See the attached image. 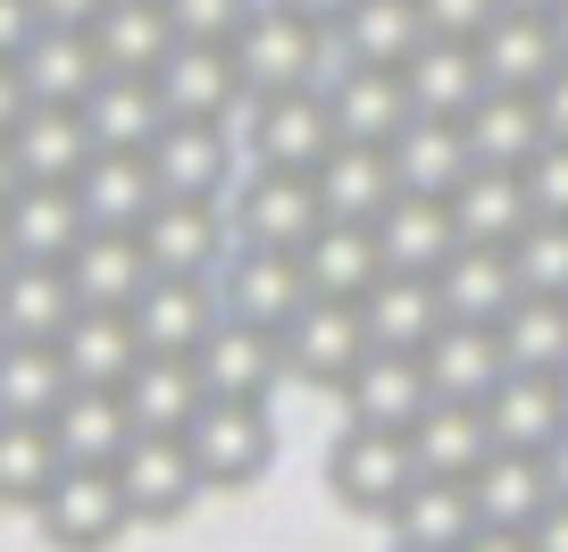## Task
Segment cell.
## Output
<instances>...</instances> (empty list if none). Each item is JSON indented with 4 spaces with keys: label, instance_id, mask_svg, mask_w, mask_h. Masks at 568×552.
Segmentation results:
<instances>
[{
    "label": "cell",
    "instance_id": "obj_43",
    "mask_svg": "<svg viewBox=\"0 0 568 552\" xmlns=\"http://www.w3.org/2000/svg\"><path fill=\"white\" fill-rule=\"evenodd\" d=\"M393 193H402V184H393V151H385V143H335V151L318 160V201H326V218H359V227H368Z\"/></svg>",
    "mask_w": 568,
    "mask_h": 552
},
{
    "label": "cell",
    "instance_id": "obj_20",
    "mask_svg": "<svg viewBox=\"0 0 568 552\" xmlns=\"http://www.w3.org/2000/svg\"><path fill=\"white\" fill-rule=\"evenodd\" d=\"M359 327H368L376 352H426V343L444 335V293H435V277H376L368 293H359Z\"/></svg>",
    "mask_w": 568,
    "mask_h": 552
},
{
    "label": "cell",
    "instance_id": "obj_36",
    "mask_svg": "<svg viewBox=\"0 0 568 552\" xmlns=\"http://www.w3.org/2000/svg\"><path fill=\"white\" fill-rule=\"evenodd\" d=\"M201 402H210V385H201V360L151 352L134 377H125V410H134V428H142V435H184Z\"/></svg>",
    "mask_w": 568,
    "mask_h": 552
},
{
    "label": "cell",
    "instance_id": "obj_52",
    "mask_svg": "<svg viewBox=\"0 0 568 552\" xmlns=\"http://www.w3.org/2000/svg\"><path fill=\"white\" fill-rule=\"evenodd\" d=\"M34 109V92H26V76H18V59H0V143L18 134V118Z\"/></svg>",
    "mask_w": 568,
    "mask_h": 552
},
{
    "label": "cell",
    "instance_id": "obj_41",
    "mask_svg": "<svg viewBox=\"0 0 568 552\" xmlns=\"http://www.w3.org/2000/svg\"><path fill=\"white\" fill-rule=\"evenodd\" d=\"M477 51H485L494 92H535L551 68H560V34H551V18H535V9H501Z\"/></svg>",
    "mask_w": 568,
    "mask_h": 552
},
{
    "label": "cell",
    "instance_id": "obj_16",
    "mask_svg": "<svg viewBox=\"0 0 568 552\" xmlns=\"http://www.w3.org/2000/svg\"><path fill=\"white\" fill-rule=\"evenodd\" d=\"M426 410H435V385H426L418 352H368L359 377L343 385V419L352 428H418Z\"/></svg>",
    "mask_w": 568,
    "mask_h": 552
},
{
    "label": "cell",
    "instance_id": "obj_35",
    "mask_svg": "<svg viewBox=\"0 0 568 552\" xmlns=\"http://www.w3.org/2000/svg\"><path fill=\"white\" fill-rule=\"evenodd\" d=\"M75 201H84L92 227H118V234H142V218L160 210V177H151V160L142 151H101V160L84 168V184H75Z\"/></svg>",
    "mask_w": 568,
    "mask_h": 552
},
{
    "label": "cell",
    "instance_id": "obj_60",
    "mask_svg": "<svg viewBox=\"0 0 568 552\" xmlns=\"http://www.w3.org/2000/svg\"><path fill=\"white\" fill-rule=\"evenodd\" d=\"M551 34H560V59H568V0L551 9Z\"/></svg>",
    "mask_w": 568,
    "mask_h": 552
},
{
    "label": "cell",
    "instance_id": "obj_56",
    "mask_svg": "<svg viewBox=\"0 0 568 552\" xmlns=\"http://www.w3.org/2000/svg\"><path fill=\"white\" fill-rule=\"evenodd\" d=\"M527 535H535V552H568V502H551V511L535 519Z\"/></svg>",
    "mask_w": 568,
    "mask_h": 552
},
{
    "label": "cell",
    "instance_id": "obj_62",
    "mask_svg": "<svg viewBox=\"0 0 568 552\" xmlns=\"http://www.w3.org/2000/svg\"><path fill=\"white\" fill-rule=\"evenodd\" d=\"M9 268H18V243H9V227H0V277H9Z\"/></svg>",
    "mask_w": 568,
    "mask_h": 552
},
{
    "label": "cell",
    "instance_id": "obj_27",
    "mask_svg": "<svg viewBox=\"0 0 568 552\" xmlns=\"http://www.w3.org/2000/svg\"><path fill=\"white\" fill-rule=\"evenodd\" d=\"M84 34H92V51H101L109 76H160V59L184 42L176 18H168V0H109Z\"/></svg>",
    "mask_w": 568,
    "mask_h": 552
},
{
    "label": "cell",
    "instance_id": "obj_17",
    "mask_svg": "<svg viewBox=\"0 0 568 552\" xmlns=\"http://www.w3.org/2000/svg\"><path fill=\"white\" fill-rule=\"evenodd\" d=\"M193 360H201V385L217 402H267L284 385V343L267 327H243V319H217V335Z\"/></svg>",
    "mask_w": 568,
    "mask_h": 552
},
{
    "label": "cell",
    "instance_id": "obj_53",
    "mask_svg": "<svg viewBox=\"0 0 568 552\" xmlns=\"http://www.w3.org/2000/svg\"><path fill=\"white\" fill-rule=\"evenodd\" d=\"M535 101H544V126H551V143H568V59L535 84Z\"/></svg>",
    "mask_w": 568,
    "mask_h": 552
},
{
    "label": "cell",
    "instance_id": "obj_23",
    "mask_svg": "<svg viewBox=\"0 0 568 552\" xmlns=\"http://www.w3.org/2000/svg\"><path fill=\"white\" fill-rule=\"evenodd\" d=\"M18 76H26V92L34 101H51V109H84L92 92H101V51H92V34L84 26H42L34 42L18 51Z\"/></svg>",
    "mask_w": 568,
    "mask_h": 552
},
{
    "label": "cell",
    "instance_id": "obj_6",
    "mask_svg": "<svg viewBox=\"0 0 568 552\" xmlns=\"http://www.w3.org/2000/svg\"><path fill=\"white\" fill-rule=\"evenodd\" d=\"M234 243H267V251H302L310 234L326 227L318 177H293V168H251L243 184L226 193Z\"/></svg>",
    "mask_w": 568,
    "mask_h": 552
},
{
    "label": "cell",
    "instance_id": "obj_9",
    "mask_svg": "<svg viewBox=\"0 0 568 552\" xmlns=\"http://www.w3.org/2000/svg\"><path fill=\"white\" fill-rule=\"evenodd\" d=\"M151 177H160V193L168 201H226L234 184V134L226 126H201V118H168V134L151 151Z\"/></svg>",
    "mask_w": 568,
    "mask_h": 552
},
{
    "label": "cell",
    "instance_id": "obj_18",
    "mask_svg": "<svg viewBox=\"0 0 568 552\" xmlns=\"http://www.w3.org/2000/svg\"><path fill=\"white\" fill-rule=\"evenodd\" d=\"M9 151H18V177H26V184H84V168L101 160L84 109H51V101H34V109L18 118Z\"/></svg>",
    "mask_w": 568,
    "mask_h": 552
},
{
    "label": "cell",
    "instance_id": "obj_34",
    "mask_svg": "<svg viewBox=\"0 0 568 552\" xmlns=\"http://www.w3.org/2000/svg\"><path fill=\"white\" fill-rule=\"evenodd\" d=\"M452 218H460V243H501L510 251L518 234L535 227L527 168H468V184L452 193Z\"/></svg>",
    "mask_w": 568,
    "mask_h": 552
},
{
    "label": "cell",
    "instance_id": "obj_29",
    "mask_svg": "<svg viewBox=\"0 0 568 552\" xmlns=\"http://www.w3.org/2000/svg\"><path fill=\"white\" fill-rule=\"evenodd\" d=\"M426 385H435V402H485V393L510 377V352H501V327H460L452 319L444 335L426 343Z\"/></svg>",
    "mask_w": 568,
    "mask_h": 552
},
{
    "label": "cell",
    "instance_id": "obj_64",
    "mask_svg": "<svg viewBox=\"0 0 568 552\" xmlns=\"http://www.w3.org/2000/svg\"><path fill=\"white\" fill-rule=\"evenodd\" d=\"M0 343H9V327H0Z\"/></svg>",
    "mask_w": 568,
    "mask_h": 552
},
{
    "label": "cell",
    "instance_id": "obj_8",
    "mask_svg": "<svg viewBox=\"0 0 568 552\" xmlns=\"http://www.w3.org/2000/svg\"><path fill=\"white\" fill-rule=\"evenodd\" d=\"M217 302H226V319H243V327H267V335H284V327H293V310L310 302L302 251L234 243V251H226V268H217Z\"/></svg>",
    "mask_w": 568,
    "mask_h": 552
},
{
    "label": "cell",
    "instance_id": "obj_49",
    "mask_svg": "<svg viewBox=\"0 0 568 552\" xmlns=\"http://www.w3.org/2000/svg\"><path fill=\"white\" fill-rule=\"evenodd\" d=\"M418 18L435 42H485L501 18V0H418Z\"/></svg>",
    "mask_w": 568,
    "mask_h": 552
},
{
    "label": "cell",
    "instance_id": "obj_22",
    "mask_svg": "<svg viewBox=\"0 0 568 552\" xmlns=\"http://www.w3.org/2000/svg\"><path fill=\"white\" fill-rule=\"evenodd\" d=\"M385 151H393V184L402 193H435V201H452L468 184V168H477L468 126H452V118H409Z\"/></svg>",
    "mask_w": 568,
    "mask_h": 552
},
{
    "label": "cell",
    "instance_id": "obj_5",
    "mask_svg": "<svg viewBox=\"0 0 568 552\" xmlns=\"http://www.w3.org/2000/svg\"><path fill=\"white\" fill-rule=\"evenodd\" d=\"M125 519H134V502H125L118 469H84V461H68L51 478V494L34 502L42 544H59V552H109L125 535Z\"/></svg>",
    "mask_w": 568,
    "mask_h": 552
},
{
    "label": "cell",
    "instance_id": "obj_10",
    "mask_svg": "<svg viewBox=\"0 0 568 552\" xmlns=\"http://www.w3.org/2000/svg\"><path fill=\"white\" fill-rule=\"evenodd\" d=\"M160 101H168V118H201V126H226L234 109H251V84H243V68H234V51L226 42H176V51L160 59Z\"/></svg>",
    "mask_w": 568,
    "mask_h": 552
},
{
    "label": "cell",
    "instance_id": "obj_54",
    "mask_svg": "<svg viewBox=\"0 0 568 552\" xmlns=\"http://www.w3.org/2000/svg\"><path fill=\"white\" fill-rule=\"evenodd\" d=\"M101 9H109V0H34V18H42V26H92Z\"/></svg>",
    "mask_w": 568,
    "mask_h": 552
},
{
    "label": "cell",
    "instance_id": "obj_45",
    "mask_svg": "<svg viewBox=\"0 0 568 552\" xmlns=\"http://www.w3.org/2000/svg\"><path fill=\"white\" fill-rule=\"evenodd\" d=\"M75 393L59 343H0V419H51Z\"/></svg>",
    "mask_w": 568,
    "mask_h": 552
},
{
    "label": "cell",
    "instance_id": "obj_32",
    "mask_svg": "<svg viewBox=\"0 0 568 552\" xmlns=\"http://www.w3.org/2000/svg\"><path fill=\"white\" fill-rule=\"evenodd\" d=\"M75 310L84 302H75L68 268H51V260H18L0 277V327H9V343H59Z\"/></svg>",
    "mask_w": 568,
    "mask_h": 552
},
{
    "label": "cell",
    "instance_id": "obj_2",
    "mask_svg": "<svg viewBox=\"0 0 568 552\" xmlns=\"http://www.w3.org/2000/svg\"><path fill=\"white\" fill-rule=\"evenodd\" d=\"M226 51H234V68H243L251 101H267V92H302V84H318L326 26H310L302 9H284V0H260Z\"/></svg>",
    "mask_w": 568,
    "mask_h": 552
},
{
    "label": "cell",
    "instance_id": "obj_30",
    "mask_svg": "<svg viewBox=\"0 0 568 552\" xmlns=\"http://www.w3.org/2000/svg\"><path fill=\"white\" fill-rule=\"evenodd\" d=\"M0 227H9L18 260L68 268V251L92 234V218H84V201H75V184H18V201L0 210Z\"/></svg>",
    "mask_w": 568,
    "mask_h": 552
},
{
    "label": "cell",
    "instance_id": "obj_38",
    "mask_svg": "<svg viewBox=\"0 0 568 552\" xmlns=\"http://www.w3.org/2000/svg\"><path fill=\"white\" fill-rule=\"evenodd\" d=\"M468 494H477V519L485 528H535V519L551 511V469L544 452H494V461L468 478Z\"/></svg>",
    "mask_w": 568,
    "mask_h": 552
},
{
    "label": "cell",
    "instance_id": "obj_57",
    "mask_svg": "<svg viewBox=\"0 0 568 552\" xmlns=\"http://www.w3.org/2000/svg\"><path fill=\"white\" fill-rule=\"evenodd\" d=\"M284 9H302L310 26H343V18H352V0H284Z\"/></svg>",
    "mask_w": 568,
    "mask_h": 552
},
{
    "label": "cell",
    "instance_id": "obj_11",
    "mask_svg": "<svg viewBox=\"0 0 568 552\" xmlns=\"http://www.w3.org/2000/svg\"><path fill=\"white\" fill-rule=\"evenodd\" d=\"M142 251L160 277H217L234 251V218L226 201H160L142 218Z\"/></svg>",
    "mask_w": 568,
    "mask_h": 552
},
{
    "label": "cell",
    "instance_id": "obj_47",
    "mask_svg": "<svg viewBox=\"0 0 568 552\" xmlns=\"http://www.w3.org/2000/svg\"><path fill=\"white\" fill-rule=\"evenodd\" d=\"M510 260H518V285L527 293L568 302V218H535V227L510 243Z\"/></svg>",
    "mask_w": 568,
    "mask_h": 552
},
{
    "label": "cell",
    "instance_id": "obj_1",
    "mask_svg": "<svg viewBox=\"0 0 568 552\" xmlns=\"http://www.w3.org/2000/svg\"><path fill=\"white\" fill-rule=\"evenodd\" d=\"M418 478L426 469H418L409 428H343L335 452H326V494H335L343 511H359V519H393Z\"/></svg>",
    "mask_w": 568,
    "mask_h": 552
},
{
    "label": "cell",
    "instance_id": "obj_19",
    "mask_svg": "<svg viewBox=\"0 0 568 552\" xmlns=\"http://www.w3.org/2000/svg\"><path fill=\"white\" fill-rule=\"evenodd\" d=\"M435 293H444V319H460V327H501L527 285H518V260H510L501 243H460V251L444 260V277H435Z\"/></svg>",
    "mask_w": 568,
    "mask_h": 552
},
{
    "label": "cell",
    "instance_id": "obj_46",
    "mask_svg": "<svg viewBox=\"0 0 568 552\" xmlns=\"http://www.w3.org/2000/svg\"><path fill=\"white\" fill-rule=\"evenodd\" d=\"M501 352H510V369H527V377H560L568 369V302L518 293L510 319H501Z\"/></svg>",
    "mask_w": 568,
    "mask_h": 552
},
{
    "label": "cell",
    "instance_id": "obj_12",
    "mask_svg": "<svg viewBox=\"0 0 568 552\" xmlns=\"http://www.w3.org/2000/svg\"><path fill=\"white\" fill-rule=\"evenodd\" d=\"M118 485H125V502H134V519L168 528V519L193 511V494H201L210 478H201V461H193V444H184V435H134V444H125V461H118Z\"/></svg>",
    "mask_w": 568,
    "mask_h": 552
},
{
    "label": "cell",
    "instance_id": "obj_48",
    "mask_svg": "<svg viewBox=\"0 0 568 552\" xmlns=\"http://www.w3.org/2000/svg\"><path fill=\"white\" fill-rule=\"evenodd\" d=\"M251 9H260V0H168V18H176L184 42H234Z\"/></svg>",
    "mask_w": 568,
    "mask_h": 552
},
{
    "label": "cell",
    "instance_id": "obj_25",
    "mask_svg": "<svg viewBox=\"0 0 568 552\" xmlns=\"http://www.w3.org/2000/svg\"><path fill=\"white\" fill-rule=\"evenodd\" d=\"M51 435H59V452L68 461H84V469H118L125 461V444H134V410H125V393L118 385H75L68 402L51 410Z\"/></svg>",
    "mask_w": 568,
    "mask_h": 552
},
{
    "label": "cell",
    "instance_id": "obj_55",
    "mask_svg": "<svg viewBox=\"0 0 568 552\" xmlns=\"http://www.w3.org/2000/svg\"><path fill=\"white\" fill-rule=\"evenodd\" d=\"M460 552H535V535L527 528H477Z\"/></svg>",
    "mask_w": 568,
    "mask_h": 552
},
{
    "label": "cell",
    "instance_id": "obj_13",
    "mask_svg": "<svg viewBox=\"0 0 568 552\" xmlns=\"http://www.w3.org/2000/svg\"><path fill=\"white\" fill-rule=\"evenodd\" d=\"M368 227H376V251H385L393 277H444V260L460 251V218L435 193H393Z\"/></svg>",
    "mask_w": 568,
    "mask_h": 552
},
{
    "label": "cell",
    "instance_id": "obj_50",
    "mask_svg": "<svg viewBox=\"0 0 568 552\" xmlns=\"http://www.w3.org/2000/svg\"><path fill=\"white\" fill-rule=\"evenodd\" d=\"M527 201L535 218H568V143H544L527 160Z\"/></svg>",
    "mask_w": 568,
    "mask_h": 552
},
{
    "label": "cell",
    "instance_id": "obj_33",
    "mask_svg": "<svg viewBox=\"0 0 568 552\" xmlns=\"http://www.w3.org/2000/svg\"><path fill=\"white\" fill-rule=\"evenodd\" d=\"M302 277L310 293H335V302H359V293L385 277V251H376V227L359 218H326L318 234L302 243Z\"/></svg>",
    "mask_w": 568,
    "mask_h": 552
},
{
    "label": "cell",
    "instance_id": "obj_15",
    "mask_svg": "<svg viewBox=\"0 0 568 552\" xmlns=\"http://www.w3.org/2000/svg\"><path fill=\"white\" fill-rule=\"evenodd\" d=\"M151 251H142V234H118V227H92L84 243L68 251V285L84 310H134L142 293H151Z\"/></svg>",
    "mask_w": 568,
    "mask_h": 552
},
{
    "label": "cell",
    "instance_id": "obj_14",
    "mask_svg": "<svg viewBox=\"0 0 568 552\" xmlns=\"http://www.w3.org/2000/svg\"><path fill=\"white\" fill-rule=\"evenodd\" d=\"M217 319H226L217 277H151V293L134 302L142 352H176V360H193L201 343L217 335Z\"/></svg>",
    "mask_w": 568,
    "mask_h": 552
},
{
    "label": "cell",
    "instance_id": "obj_58",
    "mask_svg": "<svg viewBox=\"0 0 568 552\" xmlns=\"http://www.w3.org/2000/svg\"><path fill=\"white\" fill-rule=\"evenodd\" d=\"M544 469H551V494H560V502H568V428H560V444H551V452H544Z\"/></svg>",
    "mask_w": 568,
    "mask_h": 552
},
{
    "label": "cell",
    "instance_id": "obj_31",
    "mask_svg": "<svg viewBox=\"0 0 568 552\" xmlns=\"http://www.w3.org/2000/svg\"><path fill=\"white\" fill-rule=\"evenodd\" d=\"M326 109H335V134L343 143H393L418 109H409V84L402 68H343L326 84Z\"/></svg>",
    "mask_w": 568,
    "mask_h": 552
},
{
    "label": "cell",
    "instance_id": "obj_39",
    "mask_svg": "<svg viewBox=\"0 0 568 552\" xmlns=\"http://www.w3.org/2000/svg\"><path fill=\"white\" fill-rule=\"evenodd\" d=\"M84 126L101 151H151L168 134V101L151 76H101V92L84 101Z\"/></svg>",
    "mask_w": 568,
    "mask_h": 552
},
{
    "label": "cell",
    "instance_id": "obj_51",
    "mask_svg": "<svg viewBox=\"0 0 568 552\" xmlns=\"http://www.w3.org/2000/svg\"><path fill=\"white\" fill-rule=\"evenodd\" d=\"M42 34V18H34V0H0V59H18L26 42Z\"/></svg>",
    "mask_w": 568,
    "mask_h": 552
},
{
    "label": "cell",
    "instance_id": "obj_42",
    "mask_svg": "<svg viewBox=\"0 0 568 552\" xmlns=\"http://www.w3.org/2000/svg\"><path fill=\"white\" fill-rule=\"evenodd\" d=\"M343 59L352 68H409L426 42V18H418V0H352V18L335 26Z\"/></svg>",
    "mask_w": 568,
    "mask_h": 552
},
{
    "label": "cell",
    "instance_id": "obj_37",
    "mask_svg": "<svg viewBox=\"0 0 568 552\" xmlns=\"http://www.w3.org/2000/svg\"><path fill=\"white\" fill-rule=\"evenodd\" d=\"M468 151H477V168H527L535 151L551 143V126H544V101L535 92H485L477 109H468Z\"/></svg>",
    "mask_w": 568,
    "mask_h": 552
},
{
    "label": "cell",
    "instance_id": "obj_40",
    "mask_svg": "<svg viewBox=\"0 0 568 552\" xmlns=\"http://www.w3.org/2000/svg\"><path fill=\"white\" fill-rule=\"evenodd\" d=\"M409 444H418V469H426V478H477V469L494 461L485 402H435L418 428H409Z\"/></svg>",
    "mask_w": 568,
    "mask_h": 552
},
{
    "label": "cell",
    "instance_id": "obj_61",
    "mask_svg": "<svg viewBox=\"0 0 568 552\" xmlns=\"http://www.w3.org/2000/svg\"><path fill=\"white\" fill-rule=\"evenodd\" d=\"M501 9H535V18H551V9H560V0H501Z\"/></svg>",
    "mask_w": 568,
    "mask_h": 552
},
{
    "label": "cell",
    "instance_id": "obj_4",
    "mask_svg": "<svg viewBox=\"0 0 568 552\" xmlns=\"http://www.w3.org/2000/svg\"><path fill=\"white\" fill-rule=\"evenodd\" d=\"M276 343H284V377H293V385H318V393H343L359 377V360L376 352L368 327H359V302H335V293H310Z\"/></svg>",
    "mask_w": 568,
    "mask_h": 552
},
{
    "label": "cell",
    "instance_id": "obj_21",
    "mask_svg": "<svg viewBox=\"0 0 568 552\" xmlns=\"http://www.w3.org/2000/svg\"><path fill=\"white\" fill-rule=\"evenodd\" d=\"M402 84H409V109H418V118H452V126H460L468 109L494 92V76H485L477 42H435V34H426L418 59L402 68Z\"/></svg>",
    "mask_w": 568,
    "mask_h": 552
},
{
    "label": "cell",
    "instance_id": "obj_3",
    "mask_svg": "<svg viewBox=\"0 0 568 552\" xmlns=\"http://www.w3.org/2000/svg\"><path fill=\"white\" fill-rule=\"evenodd\" d=\"M184 444H193L201 478L217 485V494H243V485H260L267 469H276V419H267V402H201L193 428H184Z\"/></svg>",
    "mask_w": 568,
    "mask_h": 552
},
{
    "label": "cell",
    "instance_id": "obj_59",
    "mask_svg": "<svg viewBox=\"0 0 568 552\" xmlns=\"http://www.w3.org/2000/svg\"><path fill=\"white\" fill-rule=\"evenodd\" d=\"M18 184H26V177H18V151L0 143V210H9V201H18Z\"/></svg>",
    "mask_w": 568,
    "mask_h": 552
},
{
    "label": "cell",
    "instance_id": "obj_26",
    "mask_svg": "<svg viewBox=\"0 0 568 552\" xmlns=\"http://www.w3.org/2000/svg\"><path fill=\"white\" fill-rule=\"evenodd\" d=\"M385 528H393V552H460L485 519H477L468 478H418V485H409V502L385 519Z\"/></svg>",
    "mask_w": 568,
    "mask_h": 552
},
{
    "label": "cell",
    "instance_id": "obj_63",
    "mask_svg": "<svg viewBox=\"0 0 568 552\" xmlns=\"http://www.w3.org/2000/svg\"><path fill=\"white\" fill-rule=\"evenodd\" d=\"M560 402H568V369H560Z\"/></svg>",
    "mask_w": 568,
    "mask_h": 552
},
{
    "label": "cell",
    "instance_id": "obj_24",
    "mask_svg": "<svg viewBox=\"0 0 568 552\" xmlns=\"http://www.w3.org/2000/svg\"><path fill=\"white\" fill-rule=\"evenodd\" d=\"M485 428H494V452H551V444H560V428H568L560 377L510 369L494 393H485Z\"/></svg>",
    "mask_w": 568,
    "mask_h": 552
},
{
    "label": "cell",
    "instance_id": "obj_44",
    "mask_svg": "<svg viewBox=\"0 0 568 552\" xmlns=\"http://www.w3.org/2000/svg\"><path fill=\"white\" fill-rule=\"evenodd\" d=\"M68 469L51 419H0V511H34L51 478Z\"/></svg>",
    "mask_w": 568,
    "mask_h": 552
},
{
    "label": "cell",
    "instance_id": "obj_7",
    "mask_svg": "<svg viewBox=\"0 0 568 552\" xmlns=\"http://www.w3.org/2000/svg\"><path fill=\"white\" fill-rule=\"evenodd\" d=\"M251 168H293V177H318V160L343 143L335 134V109H326L318 84L302 92H267V101H251Z\"/></svg>",
    "mask_w": 568,
    "mask_h": 552
},
{
    "label": "cell",
    "instance_id": "obj_28",
    "mask_svg": "<svg viewBox=\"0 0 568 552\" xmlns=\"http://www.w3.org/2000/svg\"><path fill=\"white\" fill-rule=\"evenodd\" d=\"M59 360H68L75 385H118L125 393V377H134L151 352H142L134 310H75L68 335H59Z\"/></svg>",
    "mask_w": 568,
    "mask_h": 552
}]
</instances>
